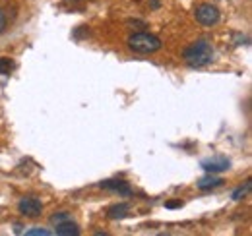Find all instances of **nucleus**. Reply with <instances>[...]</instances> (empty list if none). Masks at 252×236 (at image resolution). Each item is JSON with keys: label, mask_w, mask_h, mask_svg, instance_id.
Returning <instances> with one entry per match:
<instances>
[{"label": "nucleus", "mask_w": 252, "mask_h": 236, "mask_svg": "<svg viewBox=\"0 0 252 236\" xmlns=\"http://www.w3.org/2000/svg\"><path fill=\"white\" fill-rule=\"evenodd\" d=\"M214 47L208 39H200V41H194L192 45H189L185 51H183V60L185 64L190 68H204L208 64L214 62Z\"/></svg>", "instance_id": "obj_1"}, {"label": "nucleus", "mask_w": 252, "mask_h": 236, "mask_svg": "<svg viewBox=\"0 0 252 236\" xmlns=\"http://www.w3.org/2000/svg\"><path fill=\"white\" fill-rule=\"evenodd\" d=\"M128 49L138 55H154L161 49V39L152 33H134L128 37Z\"/></svg>", "instance_id": "obj_2"}, {"label": "nucleus", "mask_w": 252, "mask_h": 236, "mask_svg": "<svg viewBox=\"0 0 252 236\" xmlns=\"http://www.w3.org/2000/svg\"><path fill=\"white\" fill-rule=\"evenodd\" d=\"M194 18L198 24L206 26V28H214L218 26L221 20V14L218 10V6L210 4V2H204V4H198L196 10H194Z\"/></svg>", "instance_id": "obj_3"}, {"label": "nucleus", "mask_w": 252, "mask_h": 236, "mask_svg": "<svg viewBox=\"0 0 252 236\" xmlns=\"http://www.w3.org/2000/svg\"><path fill=\"white\" fill-rule=\"evenodd\" d=\"M18 211L28 219H35L43 213V204L37 198H22L18 204Z\"/></svg>", "instance_id": "obj_4"}, {"label": "nucleus", "mask_w": 252, "mask_h": 236, "mask_svg": "<svg viewBox=\"0 0 252 236\" xmlns=\"http://www.w3.org/2000/svg\"><path fill=\"white\" fill-rule=\"evenodd\" d=\"M200 167L210 175H218V173H225L231 169V161L227 157H208L200 163Z\"/></svg>", "instance_id": "obj_5"}, {"label": "nucleus", "mask_w": 252, "mask_h": 236, "mask_svg": "<svg viewBox=\"0 0 252 236\" xmlns=\"http://www.w3.org/2000/svg\"><path fill=\"white\" fill-rule=\"evenodd\" d=\"M103 190H109V192H115L119 196H132V188L128 186V182L125 180H103L99 184Z\"/></svg>", "instance_id": "obj_6"}, {"label": "nucleus", "mask_w": 252, "mask_h": 236, "mask_svg": "<svg viewBox=\"0 0 252 236\" xmlns=\"http://www.w3.org/2000/svg\"><path fill=\"white\" fill-rule=\"evenodd\" d=\"M221 184H223V178L216 177V175H206V177H202L198 182H196V186H198V190H202V192H208V190H216V188H220Z\"/></svg>", "instance_id": "obj_7"}, {"label": "nucleus", "mask_w": 252, "mask_h": 236, "mask_svg": "<svg viewBox=\"0 0 252 236\" xmlns=\"http://www.w3.org/2000/svg\"><path fill=\"white\" fill-rule=\"evenodd\" d=\"M128 213H130V204L121 202V204H115V206H111L109 209H107V219H111V221H119V219L128 217Z\"/></svg>", "instance_id": "obj_8"}, {"label": "nucleus", "mask_w": 252, "mask_h": 236, "mask_svg": "<svg viewBox=\"0 0 252 236\" xmlns=\"http://www.w3.org/2000/svg\"><path fill=\"white\" fill-rule=\"evenodd\" d=\"M55 233L61 236H78L80 235V229H78V225L72 223V219H70V221L61 223V225H55Z\"/></svg>", "instance_id": "obj_9"}, {"label": "nucleus", "mask_w": 252, "mask_h": 236, "mask_svg": "<svg viewBox=\"0 0 252 236\" xmlns=\"http://www.w3.org/2000/svg\"><path fill=\"white\" fill-rule=\"evenodd\" d=\"M251 188H252V182H251V180H247V182H245V186H239V188L233 192V200H235V202L243 200V198H245V196L251 192Z\"/></svg>", "instance_id": "obj_10"}, {"label": "nucleus", "mask_w": 252, "mask_h": 236, "mask_svg": "<svg viewBox=\"0 0 252 236\" xmlns=\"http://www.w3.org/2000/svg\"><path fill=\"white\" fill-rule=\"evenodd\" d=\"M14 70V60L8 57H0V76H8Z\"/></svg>", "instance_id": "obj_11"}, {"label": "nucleus", "mask_w": 252, "mask_h": 236, "mask_svg": "<svg viewBox=\"0 0 252 236\" xmlns=\"http://www.w3.org/2000/svg\"><path fill=\"white\" fill-rule=\"evenodd\" d=\"M70 219H72V217H70L68 211H61V213H57V215L51 217V225L55 227V225H61V223H64V221H70Z\"/></svg>", "instance_id": "obj_12"}, {"label": "nucleus", "mask_w": 252, "mask_h": 236, "mask_svg": "<svg viewBox=\"0 0 252 236\" xmlns=\"http://www.w3.org/2000/svg\"><path fill=\"white\" fill-rule=\"evenodd\" d=\"M26 235L28 236H49L51 235V231L41 229V227H33V229H30V231H26Z\"/></svg>", "instance_id": "obj_13"}, {"label": "nucleus", "mask_w": 252, "mask_h": 236, "mask_svg": "<svg viewBox=\"0 0 252 236\" xmlns=\"http://www.w3.org/2000/svg\"><path fill=\"white\" fill-rule=\"evenodd\" d=\"M6 24H8V20H6V14H4V10L0 8V35L6 31Z\"/></svg>", "instance_id": "obj_14"}, {"label": "nucleus", "mask_w": 252, "mask_h": 236, "mask_svg": "<svg viewBox=\"0 0 252 236\" xmlns=\"http://www.w3.org/2000/svg\"><path fill=\"white\" fill-rule=\"evenodd\" d=\"M165 206L169 207V209H177V207H183V202H167Z\"/></svg>", "instance_id": "obj_15"}, {"label": "nucleus", "mask_w": 252, "mask_h": 236, "mask_svg": "<svg viewBox=\"0 0 252 236\" xmlns=\"http://www.w3.org/2000/svg\"><path fill=\"white\" fill-rule=\"evenodd\" d=\"M152 6H154V8H159V0H154V2H152Z\"/></svg>", "instance_id": "obj_16"}]
</instances>
